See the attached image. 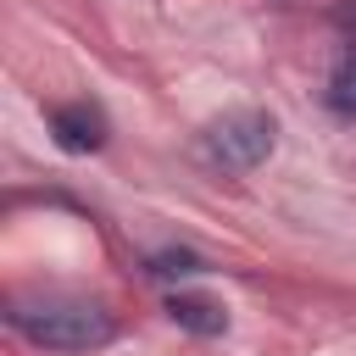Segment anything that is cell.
<instances>
[{"label": "cell", "instance_id": "obj_1", "mask_svg": "<svg viewBox=\"0 0 356 356\" xmlns=\"http://www.w3.org/2000/svg\"><path fill=\"white\" fill-rule=\"evenodd\" d=\"M6 323L22 339L61 350V356H83V350H100L117 339V317L100 300H17L6 312Z\"/></svg>", "mask_w": 356, "mask_h": 356}, {"label": "cell", "instance_id": "obj_2", "mask_svg": "<svg viewBox=\"0 0 356 356\" xmlns=\"http://www.w3.org/2000/svg\"><path fill=\"white\" fill-rule=\"evenodd\" d=\"M200 150L222 172H250V167H261L273 156V117L267 111H228V117H217L206 128Z\"/></svg>", "mask_w": 356, "mask_h": 356}, {"label": "cell", "instance_id": "obj_3", "mask_svg": "<svg viewBox=\"0 0 356 356\" xmlns=\"http://www.w3.org/2000/svg\"><path fill=\"white\" fill-rule=\"evenodd\" d=\"M50 134L67 156H89L106 145V111L89 106V100H72V106H56L50 111Z\"/></svg>", "mask_w": 356, "mask_h": 356}, {"label": "cell", "instance_id": "obj_4", "mask_svg": "<svg viewBox=\"0 0 356 356\" xmlns=\"http://www.w3.org/2000/svg\"><path fill=\"white\" fill-rule=\"evenodd\" d=\"M167 317H172L178 328L200 334V339H211V334L228 328V312H222L217 300H206V295H172V300H167Z\"/></svg>", "mask_w": 356, "mask_h": 356}, {"label": "cell", "instance_id": "obj_5", "mask_svg": "<svg viewBox=\"0 0 356 356\" xmlns=\"http://www.w3.org/2000/svg\"><path fill=\"white\" fill-rule=\"evenodd\" d=\"M328 111L334 117H356V44H345L339 50V61H334V72H328Z\"/></svg>", "mask_w": 356, "mask_h": 356}, {"label": "cell", "instance_id": "obj_6", "mask_svg": "<svg viewBox=\"0 0 356 356\" xmlns=\"http://www.w3.org/2000/svg\"><path fill=\"white\" fill-rule=\"evenodd\" d=\"M145 273H150V278H195V273H206V261H200L195 250H156V256L145 261Z\"/></svg>", "mask_w": 356, "mask_h": 356}]
</instances>
